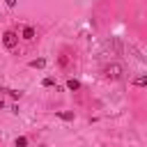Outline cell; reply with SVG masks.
Instances as JSON below:
<instances>
[{
  "label": "cell",
  "instance_id": "6",
  "mask_svg": "<svg viewBox=\"0 0 147 147\" xmlns=\"http://www.w3.org/2000/svg\"><path fill=\"white\" fill-rule=\"evenodd\" d=\"M44 64H46V60H44V57H37V60H32V62H30V67H34V69H41Z\"/></svg>",
  "mask_w": 147,
  "mask_h": 147
},
{
  "label": "cell",
  "instance_id": "4",
  "mask_svg": "<svg viewBox=\"0 0 147 147\" xmlns=\"http://www.w3.org/2000/svg\"><path fill=\"white\" fill-rule=\"evenodd\" d=\"M133 85L136 87H147V76H136L133 78Z\"/></svg>",
  "mask_w": 147,
  "mask_h": 147
},
{
  "label": "cell",
  "instance_id": "7",
  "mask_svg": "<svg viewBox=\"0 0 147 147\" xmlns=\"http://www.w3.org/2000/svg\"><path fill=\"white\" fill-rule=\"evenodd\" d=\"M14 145H16V147H28V138H25V136H18V138L14 140Z\"/></svg>",
  "mask_w": 147,
  "mask_h": 147
},
{
  "label": "cell",
  "instance_id": "9",
  "mask_svg": "<svg viewBox=\"0 0 147 147\" xmlns=\"http://www.w3.org/2000/svg\"><path fill=\"white\" fill-rule=\"evenodd\" d=\"M7 92H9L11 99H21V92H18V90H7Z\"/></svg>",
  "mask_w": 147,
  "mask_h": 147
},
{
  "label": "cell",
  "instance_id": "2",
  "mask_svg": "<svg viewBox=\"0 0 147 147\" xmlns=\"http://www.w3.org/2000/svg\"><path fill=\"white\" fill-rule=\"evenodd\" d=\"M2 44H5V48H14V46L18 44V34H16L14 30H7V32L2 34Z\"/></svg>",
  "mask_w": 147,
  "mask_h": 147
},
{
  "label": "cell",
  "instance_id": "5",
  "mask_svg": "<svg viewBox=\"0 0 147 147\" xmlns=\"http://www.w3.org/2000/svg\"><path fill=\"white\" fill-rule=\"evenodd\" d=\"M67 87H69L71 92H76V90H80V83H78L76 78H69V80H67Z\"/></svg>",
  "mask_w": 147,
  "mask_h": 147
},
{
  "label": "cell",
  "instance_id": "8",
  "mask_svg": "<svg viewBox=\"0 0 147 147\" xmlns=\"http://www.w3.org/2000/svg\"><path fill=\"white\" fill-rule=\"evenodd\" d=\"M57 117L64 119V122H71V119H74V113H57Z\"/></svg>",
  "mask_w": 147,
  "mask_h": 147
},
{
  "label": "cell",
  "instance_id": "11",
  "mask_svg": "<svg viewBox=\"0 0 147 147\" xmlns=\"http://www.w3.org/2000/svg\"><path fill=\"white\" fill-rule=\"evenodd\" d=\"M60 64H62V67H69V60H67V55H62V57H60Z\"/></svg>",
  "mask_w": 147,
  "mask_h": 147
},
{
  "label": "cell",
  "instance_id": "3",
  "mask_svg": "<svg viewBox=\"0 0 147 147\" xmlns=\"http://www.w3.org/2000/svg\"><path fill=\"white\" fill-rule=\"evenodd\" d=\"M23 39H28V41L34 39V28H32V25H25V28H23Z\"/></svg>",
  "mask_w": 147,
  "mask_h": 147
},
{
  "label": "cell",
  "instance_id": "12",
  "mask_svg": "<svg viewBox=\"0 0 147 147\" xmlns=\"http://www.w3.org/2000/svg\"><path fill=\"white\" fill-rule=\"evenodd\" d=\"M5 2H7L9 7H14V5H16V0H5Z\"/></svg>",
  "mask_w": 147,
  "mask_h": 147
},
{
  "label": "cell",
  "instance_id": "10",
  "mask_svg": "<svg viewBox=\"0 0 147 147\" xmlns=\"http://www.w3.org/2000/svg\"><path fill=\"white\" fill-rule=\"evenodd\" d=\"M53 85H55L53 78H44V87H53Z\"/></svg>",
  "mask_w": 147,
  "mask_h": 147
},
{
  "label": "cell",
  "instance_id": "1",
  "mask_svg": "<svg viewBox=\"0 0 147 147\" xmlns=\"http://www.w3.org/2000/svg\"><path fill=\"white\" fill-rule=\"evenodd\" d=\"M103 74H106V78H110V80H119L122 74H124V67H122L119 62H113V64H108V67L103 69Z\"/></svg>",
  "mask_w": 147,
  "mask_h": 147
}]
</instances>
